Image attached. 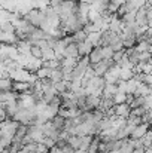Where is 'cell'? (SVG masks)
Listing matches in <instances>:
<instances>
[{"instance_id":"obj_9","label":"cell","mask_w":152,"mask_h":153,"mask_svg":"<svg viewBox=\"0 0 152 153\" xmlns=\"http://www.w3.org/2000/svg\"><path fill=\"white\" fill-rule=\"evenodd\" d=\"M88 58H90V62H91V64H97V62H100L101 59H103L101 46H94V48H93V51L90 52Z\"/></svg>"},{"instance_id":"obj_28","label":"cell","mask_w":152,"mask_h":153,"mask_svg":"<svg viewBox=\"0 0 152 153\" xmlns=\"http://www.w3.org/2000/svg\"><path fill=\"white\" fill-rule=\"evenodd\" d=\"M101 53H103V59H112L115 51L109 45H106V46H101Z\"/></svg>"},{"instance_id":"obj_13","label":"cell","mask_w":152,"mask_h":153,"mask_svg":"<svg viewBox=\"0 0 152 153\" xmlns=\"http://www.w3.org/2000/svg\"><path fill=\"white\" fill-rule=\"evenodd\" d=\"M64 56H72V58H79V51H78V43H69L64 49Z\"/></svg>"},{"instance_id":"obj_35","label":"cell","mask_w":152,"mask_h":153,"mask_svg":"<svg viewBox=\"0 0 152 153\" xmlns=\"http://www.w3.org/2000/svg\"><path fill=\"white\" fill-rule=\"evenodd\" d=\"M133 153H145V147H142V149H134Z\"/></svg>"},{"instance_id":"obj_34","label":"cell","mask_w":152,"mask_h":153,"mask_svg":"<svg viewBox=\"0 0 152 153\" xmlns=\"http://www.w3.org/2000/svg\"><path fill=\"white\" fill-rule=\"evenodd\" d=\"M64 0H49V6L52 7H55V6H58V4H61Z\"/></svg>"},{"instance_id":"obj_3","label":"cell","mask_w":152,"mask_h":153,"mask_svg":"<svg viewBox=\"0 0 152 153\" xmlns=\"http://www.w3.org/2000/svg\"><path fill=\"white\" fill-rule=\"evenodd\" d=\"M113 110H115V116L118 117H128L130 111H131V107L128 102H121V104H115L113 105Z\"/></svg>"},{"instance_id":"obj_32","label":"cell","mask_w":152,"mask_h":153,"mask_svg":"<svg viewBox=\"0 0 152 153\" xmlns=\"http://www.w3.org/2000/svg\"><path fill=\"white\" fill-rule=\"evenodd\" d=\"M30 53H31L34 58H40V59H42V49H40L39 46H31Z\"/></svg>"},{"instance_id":"obj_14","label":"cell","mask_w":152,"mask_h":153,"mask_svg":"<svg viewBox=\"0 0 152 153\" xmlns=\"http://www.w3.org/2000/svg\"><path fill=\"white\" fill-rule=\"evenodd\" d=\"M87 40L93 43V46H101V31H94L87 34Z\"/></svg>"},{"instance_id":"obj_24","label":"cell","mask_w":152,"mask_h":153,"mask_svg":"<svg viewBox=\"0 0 152 153\" xmlns=\"http://www.w3.org/2000/svg\"><path fill=\"white\" fill-rule=\"evenodd\" d=\"M51 71H52V68H48V67H45V65H42L37 71H36V76L42 80V79H48L51 76Z\"/></svg>"},{"instance_id":"obj_37","label":"cell","mask_w":152,"mask_h":153,"mask_svg":"<svg viewBox=\"0 0 152 153\" xmlns=\"http://www.w3.org/2000/svg\"><path fill=\"white\" fill-rule=\"evenodd\" d=\"M75 153H87V152H85V150H82V149H76Z\"/></svg>"},{"instance_id":"obj_12","label":"cell","mask_w":152,"mask_h":153,"mask_svg":"<svg viewBox=\"0 0 152 153\" xmlns=\"http://www.w3.org/2000/svg\"><path fill=\"white\" fill-rule=\"evenodd\" d=\"M118 92L116 83H106L104 89H103V98H113V95Z\"/></svg>"},{"instance_id":"obj_20","label":"cell","mask_w":152,"mask_h":153,"mask_svg":"<svg viewBox=\"0 0 152 153\" xmlns=\"http://www.w3.org/2000/svg\"><path fill=\"white\" fill-rule=\"evenodd\" d=\"M54 86H55V89H57V92H58L60 95L69 91V82L64 80V79L60 80V82H57V83H54Z\"/></svg>"},{"instance_id":"obj_2","label":"cell","mask_w":152,"mask_h":153,"mask_svg":"<svg viewBox=\"0 0 152 153\" xmlns=\"http://www.w3.org/2000/svg\"><path fill=\"white\" fill-rule=\"evenodd\" d=\"M136 24L139 27L148 28V7L146 6L137 9V12H136Z\"/></svg>"},{"instance_id":"obj_18","label":"cell","mask_w":152,"mask_h":153,"mask_svg":"<svg viewBox=\"0 0 152 153\" xmlns=\"http://www.w3.org/2000/svg\"><path fill=\"white\" fill-rule=\"evenodd\" d=\"M136 12H137V10L125 12V13L122 15V18H121V19H122V22H124V24H127V25H128V24H134V22H136Z\"/></svg>"},{"instance_id":"obj_8","label":"cell","mask_w":152,"mask_h":153,"mask_svg":"<svg viewBox=\"0 0 152 153\" xmlns=\"http://www.w3.org/2000/svg\"><path fill=\"white\" fill-rule=\"evenodd\" d=\"M93 43L88 42V40H84V42H79L78 43V51H79V56H85V55H90V52L93 51Z\"/></svg>"},{"instance_id":"obj_27","label":"cell","mask_w":152,"mask_h":153,"mask_svg":"<svg viewBox=\"0 0 152 153\" xmlns=\"http://www.w3.org/2000/svg\"><path fill=\"white\" fill-rule=\"evenodd\" d=\"M140 140H142V143H143L145 149H146V147H149V146H152V126L148 129V132H146Z\"/></svg>"},{"instance_id":"obj_25","label":"cell","mask_w":152,"mask_h":153,"mask_svg":"<svg viewBox=\"0 0 152 153\" xmlns=\"http://www.w3.org/2000/svg\"><path fill=\"white\" fill-rule=\"evenodd\" d=\"M133 76H134V70L133 68H121V73H119V79L121 80H130Z\"/></svg>"},{"instance_id":"obj_16","label":"cell","mask_w":152,"mask_h":153,"mask_svg":"<svg viewBox=\"0 0 152 153\" xmlns=\"http://www.w3.org/2000/svg\"><path fill=\"white\" fill-rule=\"evenodd\" d=\"M134 51L136 52H146L151 51V43L148 39H142V40H137L136 46H134Z\"/></svg>"},{"instance_id":"obj_15","label":"cell","mask_w":152,"mask_h":153,"mask_svg":"<svg viewBox=\"0 0 152 153\" xmlns=\"http://www.w3.org/2000/svg\"><path fill=\"white\" fill-rule=\"evenodd\" d=\"M109 46H110V48H112V49H113L115 52L124 51V42H122V39L119 37V34H118V36H115V37L110 40Z\"/></svg>"},{"instance_id":"obj_29","label":"cell","mask_w":152,"mask_h":153,"mask_svg":"<svg viewBox=\"0 0 152 153\" xmlns=\"http://www.w3.org/2000/svg\"><path fill=\"white\" fill-rule=\"evenodd\" d=\"M93 138H94V135H84L82 137V144H81V147L79 149H82V150H88V147H90V144H91V141H93Z\"/></svg>"},{"instance_id":"obj_10","label":"cell","mask_w":152,"mask_h":153,"mask_svg":"<svg viewBox=\"0 0 152 153\" xmlns=\"http://www.w3.org/2000/svg\"><path fill=\"white\" fill-rule=\"evenodd\" d=\"M149 94H151V86L145 82H140L134 92V97H148Z\"/></svg>"},{"instance_id":"obj_31","label":"cell","mask_w":152,"mask_h":153,"mask_svg":"<svg viewBox=\"0 0 152 153\" xmlns=\"http://www.w3.org/2000/svg\"><path fill=\"white\" fill-rule=\"evenodd\" d=\"M127 101V94H124V92H116L115 95H113V102L115 104H121V102H125Z\"/></svg>"},{"instance_id":"obj_36","label":"cell","mask_w":152,"mask_h":153,"mask_svg":"<svg viewBox=\"0 0 152 153\" xmlns=\"http://www.w3.org/2000/svg\"><path fill=\"white\" fill-rule=\"evenodd\" d=\"M78 1H84V3H90V4H91V3H94L96 0H78Z\"/></svg>"},{"instance_id":"obj_6","label":"cell","mask_w":152,"mask_h":153,"mask_svg":"<svg viewBox=\"0 0 152 153\" xmlns=\"http://www.w3.org/2000/svg\"><path fill=\"white\" fill-rule=\"evenodd\" d=\"M31 83L28 82H22V80H13L12 82V91L18 92V94H24V92H28Z\"/></svg>"},{"instance_id":"obj_23","label":"cell","mask_w":152,"mask_h":153,"mask_svg":"<svg viewBox=\"0 0 152 153\" xmlns=\"http://www.w3.org/2000/svg\"><path fill=\"white\" fill-rule=\"evenodd\" d=\"M72 37H73V40H75V43H79V42H84V40H87V31H85L84 28H81V30H78V31H75V33L72 34Z\"/></svg>"},{"instance_id":"obj_26","label":"cell","mask_w":152,"mask_h":153,"mask_svg":"<svg viewBox=\"0 0 152 153\" xmlns=\"http://www.w3.org/2000/svg\"><path fill=\"white\" fill-rule=\"evenodd\" d=\"M54 58H55V51L51 46L42 49V59L43 61H49V59H54Z\"/></svg>"},{"instance_id":"obj_5","label":"cell","mask_w":152,"mask_h":153,"mask_svg":"<svg viewBox=\"0 0 152 153\" xmlns=\"http://www.w3.org/2000/svg\"><path fill=\"white\" fill-rule=\"evenodd\" d=\"M134 73H142V74H152V61H143L134 65Z\"/></svg>"},{"instance_id":"obj_17","label":"cell","mask_w":152,"mask_h":153,"mask_svg":"<svg viewBox=\"0 0 152 153\" xmlns=\"http://www.w3.org/2000/svg\"><path fill=\"white\" fill-rule=\"evenodd\" d=\"M49 79L52 80V83H57V82H60V80L64 79V73H63L61 67H60V68H54V70L51 71Z\"/></svg>"},{"instance_id":"obj_19","label":"cell","mask_w":152,"mask_h":153,"mask_svg":"<svg viewBox=\"0 0 152 153\" xmlns=\"http://www.w3.org/2000/svg\"><path fill=\"white\" fill-rule=\"evenodd\" d=\"M67 143H69V146H72V147L76 150V149H79L81 144H82V137H81V135H70V137L67 138Z\"/></svg>"},{"instance_id":"obj_1","label":"cell","mask_w":152,"mask_h":153,"mask_svg":"<svg viewBox=\"0 0 152 153\" xmlns=\"http://www.w3.org/2000/svg\"><path fill=\"white\" fill-rule=\"evenodd\" d=\"M113 64H115L113 59H101L100 62H97V64H91V67H93L96 76H104V73H106V71L109 70V67H112Z\"/></svg>"},{"instance_id":"obj_21","label":"cell","mask_w":152,"mask_h":153,"mask_svg":"<svg viewBox=\"0 0 152 153\" xmlns=\"http://www.w3.org/2000/svg\"><path fill=\"white\" fill-rule=\"evenodd\" d=\"M51 122H52V125H54L58 131H63V129H64V122H66V119H64V117H61L60 114L54 116V117L51 119Z\"/></svg>"},{"instance_id":"obj_22","label":"cell","mask_w":152,"mask_h":153,"mask_svg":"<svg viewBox=\"0 0 152 153\" xmlns=\"http://www.w3.org/2000/svg\"><path fill=\"white\" fill-rule=\"evenodd\" d=\"M99 144H100V135L97 134V135H94V138H93L87 153H99Z\"/></svg>"},{"instance_id":"obj_30","label":"cell","mask_w":152,"mask_h":153,"mask_svg":"<svg viewBox=\"0 0 152 153\" xmlns=\"http://www.w3.org/2000/svg\"><path fill=\"white\" fill-rule=\"evenodd\" d=\"M145 104H146V97H134V100L130 104V107L131 108H136V107H142Z\"/></svg>"},{"instance_id":"obj_4","label":"cell","mask_w":152,"mask_h":153,"mask_svg":"<svg viewBox=\"0 0 152 153\" xmlns=\"http://www.w3.org/2000/svg\"><path fill=\"white\" fill-rule=\"evenodd\" d=\"M149 128H151V125H149V123H145V122L139 123V125L133 129V132H131L130 138H142V137L148 132V129H149Z\"/></svg>"},{"instance_id":"obj_33","label":"cell","mask_w":152,"mask_h":153,"mask_svg":"<svg viewBox=\"0 0 152 153\" xmlns=\"http://www.w3.org/2000/svg\"><path fill=\"white\" fill-rule=\"evenodd\" d=\"M42 143H43V144H45L48 149H51V147H54V146H55V143H57V141H55L52 137H45Z\"/></svg>"},{"instance_id":"obj_11","label":"cell","mask_w":152,"mask_h":153,"mask_svg":"<svg viewBox=\"0 0 152 153\" xmlns=\"http://www.w3.org/2000/svg\"><path fill=\"white\" fill-rule=\"evenodd\" d=\"M88 85H91L94 89H104V86H106V80H104V77L103 76H94V77H91L90 79V83Z\"/></svg>"},{"instance_id":"obj_7","label":"cell","mask_w":152,"mask_h":153,"mask_svg":"<svg viewBox=\"0 0 152 153\" xmlns=\"http://www.w3.org/2000/svg\"><path fill=\"white\" fill-rule=\"evenodd\" d=\"M85 101H87V111H93V110H96V108H99V107H100L101 97H96V95H87Z\"/></svg>"}]
</instances>
